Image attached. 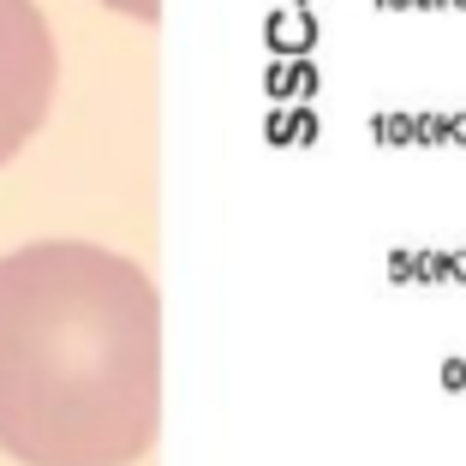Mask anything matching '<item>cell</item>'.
I'll return each mask as SVG.
<instances>
[{"label":"cell","mask_w":466,"mask_h":466,"mask_svg":"<svg viewBox=\"0 0 466 466\" xmlns=\"http://www.w3.org/2000/svg\"><path fill=\"white\" fill-rule=\"evenodd\" d=\"M162 425L150 275L90 239L0 258V449L18 466H132Z\"/></svg>","instance_id":"obj_1"},{"label":"cell","mask_w":466,"mask_h":466,"mask_svg":"<svg viewBox=\"0 0 466 466\" xmlns=\"http://www.w3.org/2000/svg\"><path fill=\"white\" fill-rule=\"evenodd\" d=\"M55 36L36 0H0V167L25 150L55 102Z\"/></svg>","instance_id":"obj_2"},{"label":"cell","mask_w":466,"mask_h":466,"mask_svg":"<svg viewBox=\"0 0 466 466\" xmlns=\"http://www.w3.org/2000/svg\"><path fill=\"white\" fill-rule=\"evenodd\" d=\"M108 13H120V18H137V25H156L162 18V0H102Z\"/></svg>","instance_id":"obj_3"}]
</instances>
